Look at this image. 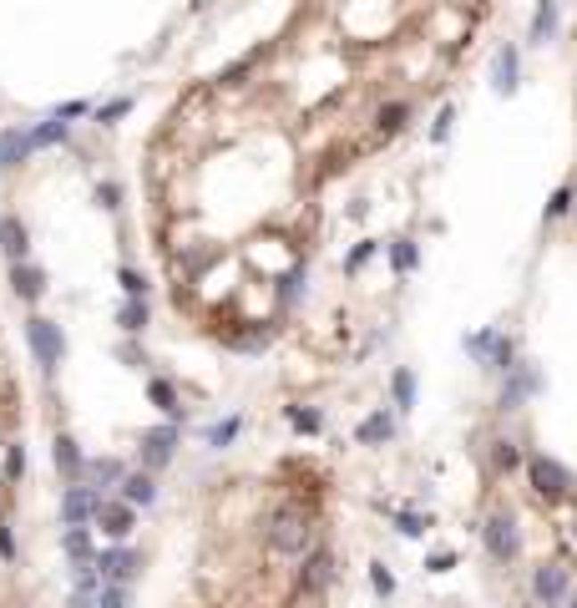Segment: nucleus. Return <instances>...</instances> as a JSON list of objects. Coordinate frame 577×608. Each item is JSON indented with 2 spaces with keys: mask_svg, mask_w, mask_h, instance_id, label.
I'll use <instances>...</instances> for the list:
<instances>
[{
  "mask_svg": "<svg viewBox=\"0 0 577 608\" xmlns=\"http://www.w3.org/2000/svg\"><path fill=\"white\" fill-rule=\"evenodd\" d=\"M117 325H122L127 335H137V329H147V299H127L122 310H117Z\"/></svg>",
  "mask_w": 577,
  "mask_h": 608,
  "instance_id": "obj_21",
  "label": "nucleus"
},
{
  "mask_svg": "<svg viewBox=\"0 0 577 608\" xmlns=\"http://www.w3.org/2000/svg\"><path fill=\"white\" fill-rule=\"evenodd\" d=\"M406 117H410V107L406 102H391V107H380V137H395V132H400V127H406Z\"/></svg>",
  "mask_w": 577,
  "mask_h": 608,
  "instance_id": "obj_24",
  "label": "nucleus"
},
{
  "mask_svg": "<svg viewBox=\"0 0 577 608\" xmlns=\"http://www.w3.org/2000/svg\"><path fill=\"white\" fill-rule=\"evenodd\" d=\"M26 137H31V147H56V142H66V122H62V117H51V122L31 127Z\"/></svg>",
  "mask_w": 577,
  "mask_h": 608,
  "instance_id": "obj_23",
  "label": "nucleus"
},
{
  "mask_svg": "<svg viewBox=\"0 0 577 608\" xmlns=\"http://www.w3.org/2000/svg\"><path fill=\"white\" fill-rule=\"evenodd\" d=\"M96 502H102V492H92L87 482H71L66 487V497H62V517H66V528H87L96 512Z\"/></svg>",
  "mask_w": 577,
  "mask_h": 608,
  "instance_id": "obj_6",
  "label": "nucleus"
},
{
  "mask_svg": "<svg viewBox=\"0 0 577 608\" xmlns=\"http://www.w3.org/2000/svg\"><path fill=\"white\" fill-rule=\"evenodd\" d=\"M26 340H31V355L41 360V371H56L62 365V355H66V340H62V329L51 325V320H26Z\"/></svg>",
  "mask_w": 577,
  "mask_h": 608,
  "instance_id": "obj_2",
  "label": "nucleus"
},
{
  "mask_svg": "<svg viewBox=\"0 0 577 608\" xmlns=\"http://www.w3.org/2000/svg\"><path fill=\"white\" fill-rule=\"evenodd\" d=\"M527 471H532V487H537V497H547V502H562L567 497V471L552 462V456H532L527 462Z\"/></svg>",
  "mask_w": 577,
  "mask_h": 608,
  "instance_id": "obj_3",
  "label": "nucleus"
},
{
  "mask_svg": "<svg viewBox=\"0 0 577 608\" xmlns=\"http://www.w3.org/2000/svg\"><path fill=\"white\" fill-rule=\"evenodd\" d=\"M0 558H5V562L16 558V537H11V528H5V522H0Z\"/></svg>",
  "mask_w": 577,
  "mask_h": 608,
  "instance_id": "obj_41",
  "label": "nucleus"
},
{
  "mask_svg": "<svg viewBox=\"0 0 577 608\" xmlns=\"http://www.w3.org/2000/svg\"><path fill=\"white\" fill-rule=\"evenodd\" d=\"M573 608H577V604H573Z\"/></svg>",
  "mask_w": 577,
  "mask_h": 608,
  "instance_id": "obj_45",
  "label": "nucleus"
},
{
  "mask_svg": "<svg viewBox=\"0 0 577 608\" xmlns=\"http://www.w3.org/2000/svg\"><path fill=\"white\" fill-rule=\"evenodd\" d=\"M486 547H491V558L497 562H512L516 558V528H512V517H486Z\"/></svg>",
  "mask_w": 577,
  "mask_h": 608,
  "instance_id": "obj_8",
  "label": "nucleus"
},
{
  "mask_svg": "<svg viewBox=\"0 0 577 608\" xmlns=\"http://www.w3.org/2000/svg\"><path fill=\"white\" fill-rule=\"evenodd\" d=\"M122 477H127V471H122V462H111V456H102V462H87V467H81V477H77V482H87L92 492H102V487H117Z\"/></svg>",
  "mask_w": 577,
  "mask_h": 608,
  "instance_id": "obj_13",
  "label": "nucleus"
},
{
  "mask_svg": "<svg viewBox=\"0 0 577 608\" xmlns=\"http://www.w3.org/2000/svg\"><path fill=\"white\" fill-rule=\"evenodd\" d=\"M567 208H573V193H557V198L547 203V219H562Z\"/></svg>",
  "mask_w": 577,
  "mask_h": 608,
  "instance_id": "obj_39",
  "label": "nucleus"
},
{
  "mask_svg": "<svg viewBox=\"0 0 577 608\" xmlns=\"http://www.w3.org/2000/svg\"><path fill=\"white\" fill-rule=\"evenodd\" d=\"M400 532H406V537H421V532H425V517L406 512V517H400Z\"/></svg>",
  "mask_w": 577,
  "mask_h": 608,
  "instance_id": "obj_38",
  "label": "nucleus"
},
{
  "mask_svg": "<svg viewBox=\"0 0 577 608\" xmlns=\"http://www.w3.org/2000/svg\"><path fill=\"white\" fill-rule=\"evenodd\" d=\"M537 390V375H532V365H512V386L501 390V405H516L522 396H532Z\"/></svg>",
  "mask_w": 577,
  "mask_h": 608,
  "instance_id": "obj_19",
  "label": "nucleus"
},
{
  "mask_svg": "<svg viewBox=\"0 0 577 608\" xmlns=\"http://www.w3.org/2000/svg\"><path fill=\"white\" fill-rule=\"evenodd\" d=\"M491 87H497L501 96L516 92V46H501L497 62H491Z\"/></svg>",
  "mask_w": 577,
  "mask_h": 608,
  "instance_id": "obj_14",
  "label": "nucleus"
},
{
  "mask_svg": "<svg viewBox=\"0 0 577 608\" xmlns=\"http://www.w3.org/2000/svg\"><path fill=\"white\" fill-rule=\"evenodd\" d=\"M92 568L102 573V583H127V578H137L142 558L132 553V547H107V553H96Z\"/></svg>",
  "mask_w": 577,
  "mask_h": 608,
  "instance_id": "obj_5",
  "label": "nucleus"
},
{
  "mask_svg": "<svg viewBox=\"0 0 577 608\" xmlns=\"http://www.w3.org/2000/svg\"><path fill=\"white\" fill-rule=\"evenodd\" d=\"M391 396H395V405H400V411H410V405H416V375H410V371H395Z\"/></svg>",
  "mask_w": 577,
  "mask_h": 608,
  "instance_id": "obj_26",
  "label": "nucleus"
},
{
  "mask_svg": "<svg viewBox=\"0 0 577 608\" xmlns=\"http://www.w3.org/2000/svg\"><path fill=\"white\" fill-rule=\"evenodd\" d=\"M11 289H16L26 304H36V299L46 295V269L26 264V259H21V264H11Z\"/></svg>",
  "mask_w": 577,
  "mask_h": 608,
  "instance_id": "obj_11",
  "label": "nucleus"
},
{
  "mask_svg": "<svg viewBox=\"0 0 577 608\" xmlns=\"http://www.w3.org/2000/svg\"><path fill=\"white\" fill-rule=\"evenodd\" d=\"M117 284H122L127 299H147V279H142L137 269H122V274H117Z\"/></svg>",
  "mask_w": 577,
  "mask_h": 608,
  "instance_id": "obj_28",
  "label": "nucleus"
},
{
  "mask_svg": "<svg viewBox=\"0 0 577 608\" xmlns=\"http://www.w3.org/2000/svg\"><path fill=\"white\" fill-rule=\"evenodd\" d=\"M289 421H294V431H319V411H304V405H289Z\"/></svg>",
  "mask_w": 577,
  "mask_h": 608,
  "instance_id": "obj_31",
  "label": "nucleus"
},
{
  "mask_svg": "<svg viewBox=\"0 0 577 608\" xmlns=\"http://www.w3.org/2000/svg\"><path fill=\"white\" fill-rule=\"evenodd\" d=\"M96 608H127V588H122V583H107V588H96Z\"/></svg>",
  "mask_w": 577,
  "mask_h": 608,
  "instance_id": "obj_30",
  "label": "nucleus"
},
{
  "mask_svg": "<svg viewBox=\"0 0 577 608\" xmlns=\"http://www.w3.org/2000/svg\"><path fill=\"white\" fill-rule=\"evenodd\" d=\"M391 431H395V421L385 416V411H375L370 421L359 426V441H365V446H380V441H391Z\"/></svg>",
  "mask_w": 577,
  "mask_h": 608,
  "instance_id": "obj_20",
  "label": "nucleus"
},
{
  "mask_svg": "<svg viewBox=\"0 0 577 608\" xmlns=\"http://www.w3.org/2000/svg\"><path fill=\"white\" fill-rule=\"evenodd\" d=\"M147 396H152V405L162 411V416L183 421V405H177V390H172V380H147Z\"/></svg>",
  "mask_w": 577,
  "mask_h": 608,
  "instance_id": "obj_18",
  "label": "nucleus"
},
{
  "mask_svg": "<svg viewBox=\"0 0 577 608\" xmlns=\"http://www.w3.org/2000/svg\"><path fill=\"white\" fill-rule=\"evenodd\" d=\"M127 112H132V102H127V96H117V102H107V107L96 112V122H117V117H127Z\"/></svg>",
  "mask_w": 577,
  "mask_h": 608,
  "instance_id": "obj_33",
  "label": "nucleus"
},
{
  "mask_svg": "<svg viewBox=\"0 0 577 608\" xmlns=\"http://www.w3.org/2000/svg\"><path fill=\"white\" fill-rule=\"evenodd\" d=\"M238 431H243V416H228V421H218L213 431H208V446H213V452H223V446H228Z\"/></svg>",
  "mask_w": 577,
  "mask_h": 608,
  "instance_id": "obj_27",
  "label": "nucleus"
},
{
  "mask_svg": "<svg viewBox=\"0 0 577 608\" xmlns=\"http://www.w3.org/2000/svg\"><path fill=\"white\" fill-rule=\"evenodd\" d=\"M21 471H26V452H21V446H11V452H5V477L16 482Z\"/></svg>",
  "mask_w": 577,
  "mask_h": 608,
  "instance_id": "obj_34",
  "label": "nucleus"
},
{
  "mask_svg": "<svg viewBox=\"0 0 577 608\" xmlns=\"http://www.w3.org/2000/svg\"><path fill=\"white\" fill-rule=\"evenodd\" d=\"M96 522H102V532H107V537H117V543H122L127 532L137 528V507H132V502H96Z\"/></svg>",
  "mask_w": 577,
  "mask_h": 608,
  "instance_id": "obj_7",
  "label": "nucleus"
},
{
  "mask_svg": "<svg viewBox=\"0 0 577 608\" xmlns=\"http://www.w3.org/2000/svg\"><path fill=\"white\" fill-rule=\"evenodd\" d=\"M370 254H375V244H359V249L350 254V269H359V264H365V259H370Z\"/></svg>",
  "mask_w": 577,
  "mask_h": 608,
  "instance_id": "obj_43",
  "label": "nucleus"
},
{
  "mask_svg": "<svg viewBox=\"0 0 577 608\" xmlns=\"http://www.w3.org/2000/svg\"><path fill=\"white\" fill-rule=\"evenodd\" d=\"M532 588H537V598H542V604H557L562 593H567V573H562V568H537Z\"/></svg>",
  "mask_w": 577,
  "mask_h": 608,
  "instance_id": "obj_17",
  "label": "nucleus"
},
{
  "mask_svg": "<svg viewBox=\"0 0 577 608\" xmlns=\"http://www.w3.org/2000/svg\"><path fill=\"white\" fill-rule=\"evenodd\" d=\"M96 198H102V208H117L122 193H117V183H102V187H96Z\"/></svg>",
  "mask_w": 577,
  "mask_h": 608,
  "instance_id": "obj_42",
  "label": "nucleus"
},
{
  "mask_svg": "<svg viewBox=\"0 0 577 608\" xmlns=\"http://www.w3.org/2000/svg\"><path fill=\"white\" fill-rule=\"evenodd\" d=\"M87 102H62V107H56V117H62V122H71V117H87Z\"/></svg>",
  "mask_w": 577,
  "mask_h": 608,
  "instance_id": "obj_37",
  "label": "nucleus"
},
{
  "mask_svg": "<svg viewBox=\"0 0 577 608\" xmlns=\"http://www.w3.org/2000/svg\"><path fill=\"white\" fill-rule=\"evenodd\" d=\"M552 31H557V0H542V5H537V21H532V41H547Z\"/></svg>",
  "mask_w": 577,
  "mask_h": 608,
  "instance_id": "obj_25",
  "label": "nucleus"
},
{
  "mask_svg": "<svg viewBox=\"0 0 577 608\" xmlns=\"http://www.w3.org/2000/svg\"><path fill=\"white\" fill-rule=\"evenodd\" d=\"M370 583H375V593H395V578L385 573V562H375L370 568Z\"/></svg>",
  "mask_w": 577,
  "mask_h": 608,
  "instance_id": "obj_35",
  "label": "nucleus"
},
{
  "mask_svg": "<svg viewBox=\"0 0 577 608\" xmlns=\"http://www.w3.org/2000/svg\"><path fill=\"white\" fill-rule=\"evenodd\" d=\"M431 137H436V142H446V137H451V107H446V112L436 117V127H431Z\"/></svg>",
  "mask_w": 577,
  "mask_h": 608,
  "instance_id": "obj_40",
  "label": "nucleus"
},
{
  "mask_svg": "<svg viewBox=\"0 0 577 608\" xmlns=\"http://www.w3.org/2000/svg\"><path fill=\"white\" fill-rule=\"evenodd\" d=\"M51 456H56V471H62V482H77L81 477V467H87V462H81V446H77V437H56L51 441Z\"/></svg>",
  "mask_w": 577,
  "mask_h": 608,
  "instance_id": "obj_12",
  "label": "nucleus"
},
{
  "mask_svg": "<svg viewBox=\"0 0 577 608\" xmlns=\"http://www.w3.org/2000/svg\"><path fill=\"white\" fill-rule=\"evenodd\" d=\"M309 543H314V522L304 507H279L268 517V553L299 558V553H309Z\"/></svg>",
  "mask_w": 577,
  "mask_h": 608,
  "instance_id": "obj_1",
  "label": "nucleus"
},
{
  "mask_svg": "<svg viewBox=\"0 0 577 608\" xmlns=\"http://www.w3.org/2000/svg\"><path fill=\"white\" fill-rule=\"evenodd\" d=\"M62 547H66V558L71 562H92V537H87V528H66Z\"/></svg>",
  "mask_w": 577,
  "mask_h": 608,
  "instance_id": "obj_22",
  "label": "nucleus"
},
{
  "mask_svg": "<svg viewBox=\"0 0 577 608\" xmlns=\"http://www.w3.org/2000/svg\"><path fill=\"white\" fill-rule=\"evenodd\" d=\"M391 259H395V269H400V274H410V269H416V244H410V238H395Z\"/></svg>",
  "mask_w": 577,
  "mask_h": 608,
  "instance_id": "obj_29",
  "label": "nucleus"
},
{
  "mask_svg": "<svg viewBox=\"0 0 577 608\" xmlns=\"http://www.w3.org/2000/svg\"><path fill=\"white\" fill-rule=\"evenodd\" d=\"M491 467H497V471H512V467H516V446H512V441H497V452H491Z\"/></svg>",
  "mask_w": 577,
  "mask_h": 608,
  "instance_id": "obj_32",
  "label": "nucleus"
},
{
  "mask_svg": "<svg viewBox=\"0 0 577 608\" xmlns=\"http://www.w3.org/2000/svg\"><path fill=\"white\" fill-rule=\"evenodd\" d=\"M573 203H577V193H573Z\"/></svg>",
  "mask_w": 577,
  "mask_h": 608,
  "instance_id": "obj_44",
  "label": "nucleus"
},
{
  "mask_svg": "<svg viewBox=\"0 0 577 608\" xmlns=\"http://www.w3.org/2000/svg\"><path fill=\"white\" fill-rule=\"evenodd\" d=\"M329 578H334V558L319 547V553H309V558H304V568H299V593L329 588Z\"/></svg>",
  "mask_w": 577,
  "mask_h": 608,
  "instance_id": "obj_10",
  "label": "nucleus"
},
{
  "mask_svg": "<svg viewBox=\"0 0 577 608\" xmlns=\"http://www.w3.org/2000/svg\"><path fill=\"white\" fill-rule=\"evenodd\" d=\"M299 284H304V269H294V274H289V279H284V304H294V295H299Z\"/></svg>",
  "mask_w": 577,
  "mask_h": 608,
  "instance_id": "obj_36",
  "label": "nucleus"
},
{
  "mask_svg": "<svg viewBox=\"0 0 577 608\" xmlns=\"http://www.w3.org/2000/svg\"><path fill=\"white\" fill-rule=\"evenodd\" d=\"M177 452V426H152V431H142V467L147 471H162Z\"/></svg>",
  "mask_w": 577,
  "mask_h": 608,
  "instance_id": "obj_4",
  "label": "nucleus"
},
{
  "mask_svg": "<svg viewBox=\"0 0 577 608\" xmlns=\"http://www.w3.org/2000/svg\"><path fill=\"white\" fill-rule=\"evenodd\" d=\"M152 497H157L152 471H132V477H122V502H132V507H152Z\"/></svg>",
  "mask_w": 577,
  "mask_h": 608,
  "instance_id": "obj_15",
  "label": "nucleus"
},
{
  "mask_svg": "<svg viewBox=\"0 0 577 608\" xmlns=\"http://www.w3.org/2000/svg\"><path fill=\"white\" fill-rule=\"evenodd\" d=\"M26 157H31V137L26 132H16V127L0 132V168H21Z\"/></svg>",
  "mask_w": 577,
  "mask_h": 608,
  "instance_id": "obj_16",
  "label": "nucleus"
},
{
  "mask_svg": "<svg viewBox=\"0 0 577 608\" xmlns=\"http://www.w3.org/2000/svg\"><path fill=\"white\" fill-rule=\"evenodd\" d=\"M0 249H5L11 264H21V259L31 254V234H26V223H21L16 213H0Z\"/></svg>",
  "mask_w": 577,
  "mask_h": 608,
  "instance_id": "obj_9",
  "label": "nucleus"
}]
</instances>
